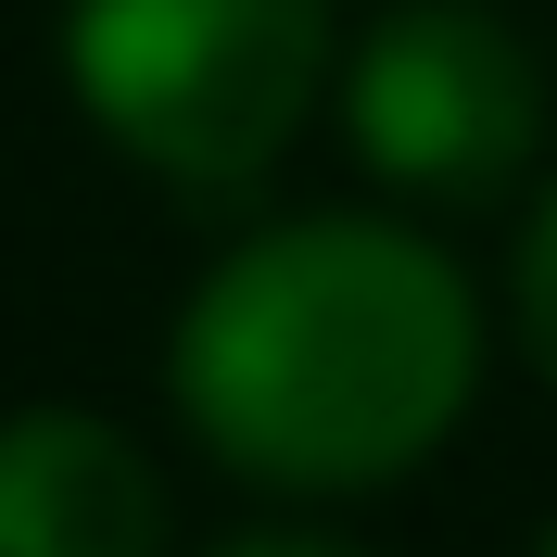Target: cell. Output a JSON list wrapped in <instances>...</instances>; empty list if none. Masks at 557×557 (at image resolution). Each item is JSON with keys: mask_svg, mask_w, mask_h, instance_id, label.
<instances>
[{"mask_svg": "<svg viewBox=\"0 0 557 557\" xmlns=\"http://www.w3.org/2000/svg\"><path fill=\"white\" fill-rule=\"evenodd\" d=\"M165 393L267 494H381L482 393V292L406 215H278L177 305Z\"/></svg>", "mask_w": 557, "mask_h": 557, "instance_id": "1", "label": "cell"}, {"mask_svg": "<svg viewBox=\"0 0 557 557\" xmlns=\"http://www.w3.org/2000/svg\"><path fill=\"white\" fill-rule=\"evenodd\" d=\"M64 76L89 127L177 190H253L343 89L330 0H64Z\"/></svg>", "mask_w": 557, "mask_h": 557, "instance_id": "2", "label": "cell"}, {"mask_svg": "<svg viewBox=\"0 0 557 557\" xmlns=\"http://www.w3.org/2000/svg\"><path fill=\"white\" fill-rule=\"evenodd\" d=\"M343 139L418 203H494L545 152V64L482 0H393L343 64Z\"/></svg>", "mask_w": 557, "mask_h": 557, "instance_id": "3", "label": "cell"}, {"mask_svg": "<svg viewBox=\"0 0 557 557\" xmlns=\"http://www.w3.org/2000/svg\"><path fill=\"white\" fill-rule=\"evenodd\" d=\"M165 469L102 406H13L0 418V557H165Z\"/></svg>", "mask_w": 557, "mask_h": 557, "instance_id": "4", "label": "cell"}, {"mask_svg": "<svg viewBox=\"0 0 557 557\" xmlns=\"http://www.w3.org/2000/svg\"><path fill=\"white\" fill-rule=\"evenodd\" d=\"M507 317H520V355H532V381L557 393V190L532 203V228H520V267H507Z\"/></svg>", "mask_w": 557, "mask_h": 557, "instance_id": "5", "label": "cell"}, {"mask_svg": "<svg viewBox=\"0 0 557 557\" xmlns=\"http://www.w3.org/2000/svg\"><path fill=\"white\" fill-rule=\"evenodd\" d=\"M215 557H368V545H330V532H242V545H215Z\"/></svg>", "mask_w": 557, "mask_h": 557, "instance_id": "6", "label": "cell"}, {"mask_svg": "<svg viewBox=\"0 0 557 557\" xmlns=\"http://www.w3.org/2000/svg\"><path fill=\"white\" fill-rule=\"evenodd\" d=\"M532 557H557V532H545V545H532Z\"/></svg>", "mask_w": 557, "mask_h": 557, "instance_id": "7", "label": "cell"}]
</instances>
